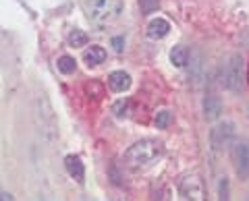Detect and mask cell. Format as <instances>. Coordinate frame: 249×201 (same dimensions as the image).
<instances>
[{"label": "cell", "instance_id": "cell-15", "mask_svg": "<svg viewBox=\"0 0 249 201\" xmlns=\"http://www.w3.org/2000/svg\"><path fill=\"white\" fill-rule=\"evenodd\" d=\"M170 112L168 110H162V112H158L156 114V120H154V125H156V129H166L168 125H170Z\"/></svg>", "mask_w": 249, "mask_h": 201}, {"label": "cell", "instance_id": "cell-8", "mask_svg": "<svg viewBox=\"0 0 249 201\" xmlns=\"http://www.w3.org/2000/svg\"><path fill=\"white\" fill-rule=\"evenodd\" d=\"M235 162H237V172L241 176L249 179V143H241L235 150Z\"/></svg>", "mask_w": 249, "mask_h": 201}, {"label": "cell", "instance_id": "cell-11", "mask_svg": "<svg viewBox=\"0 0 249 201\" xmlns=\"http://www.w3.org/2000/svg\"><path fill=\"white\" fill-rule=\"evenodd\" d=\"M83 60H85V63H88L89 67H98V65H102L104 60H106V50L102 48V46H91V48L85 50Z\"/></svg>", "mask_w": 249, "mask_h": 201}, {"label": "cell", "instance_id": "cell-5", "mask_svg": "<svg viewBox=\"0 0 249 201\" xmlns=\"http://www.w3.org/2000/svg\"><path fill=\"white\" fill-rule=\"evenodd\" d=\"M178 193H181L183 199H206V189H204V183L197 174H187L178 183Z\"/></svg>", "mask_w": 249, "mask_h": 201}, {"label": "cell", "instance_id": "cell-9", "mask_svg": "<svg viewBox=\"0 0 249 201\" xmlns=\"http://www.w3.org/2000/svg\"><path fill=\"white\" fill-rule=\"evenodd\" d=\"M170 32V23L166 19H152L150 25H147V37L150 40H162V37H166Z\"/></svg>", "mask_w": 249, "mask_h": 201}, {"label": "cell", "instance_id": "cell-3", "mask_svg": "<svg viewBox=\"0 0 249 201\" xmlns=\"http://www.w3.org/2000/svg\"><path fill=\"white\" fill-rule=\"evenodd\" d=\"M222 85L229 91H241L245 87V67L241 54H231L222 68Z\"/></svg>", "mask_w": 249, "mask_h": 201}, {"label": "cell", "instance_id": "cell-12", "mask_svg": "<svg viewBox=\"0 0 249 201\" xmlns=\"http://www.w3.org/2000/svg\"><path fill=\"white\" fill-rule=\"evenodd\" d=\"M170 63L178 68L187 67V63H189V50H187L185 46H175V48L170 50Z\"/></svg>", "mask_w": 249, "mask_h": 201}, {"label": "cell", "instance_id": "cell-7", "mask_svg": "<svg viewBox=\"0 0 249 201\" xmlns=\"http://www.w3.org/2000/svg\"><path fill=\"white\" fill-rule=\"evenodd\" d=\"M108 87L116 91V94H123V91H127L131 87V77L124 71H114L108 75Z\"/></svg>", "mask_w": 249, "mask_h": 201}, {"label": "cell", "instance_id": "cell-4", "mask_svg": "<svg viewBox=\"0 0 249 201\" xmlns=\"http://www.w3.org/2000/svg\"><path fill=\"white\" fill-rule=\"evenodd\" d=\"M235 139V125L232 122H220L210 131V145L214 151H220L224 148H229Z\"/></svg>", "mask_w": 249, "mask_h": 201}, {"label": "cell", "instance_id": "cell-13", "mask_svg": "<svg viewBox=\"0 0 249 201\" xmlns=\"http://www.w3.org/2000/svg\"><path fill=\"white\" fill-rule=\"evenodd\" d=\"M56 67H58V71H60L62 75H73L75 68H77V60H75L73 56H60L58 63H56Z\"/></svg>", "mask_w": 249, "mask_h": 201}, {"label": "cell", "instance_id": "cell-16", "mask_svg": "<svg viewBox=\"0 0 249 201\" xmlns=\"http://www.w3.org/2000/svg\"><path fill=\"white\" fill-rule=\"evenodd\" d=\"M112 112L119 118H124V117H127V112H129V102H127V100H121V102H116L114 108H112Z\"/></svg>", "mask_w": 249, "mask_h": 201}, {"label": "cell", "instance_id": "cell-14", "mask_svg": "<svg viewBox=\"0 0 249 201\" xmlns=\"http://www.w3.org/2000/svg\"><path fill=\"white\" fill-rule=\"evenodd\" d=\"M89 37L85 32H81V29H75V32H71V35H69V44L73 46V48H83V46H88Z\"/></svg>", "mask_w": 249, "mask_h": 201}, {"label": "cell", "instance_id": "cell-10", "mask_svg": "<svg viewBox=\"0 0 249 201\" xmlns=\"http://www.w3.org/2000/svg\"><path fill=\"white\" fill-rule=\"evenodd\" d=\"M222 114V102L220 98H216L214 94H208L204 100V117L206 120H216Z\"/></svg>", "mask_w": 249, "mask_h": 201}, {"label": "cell", "instance_id": "cell-1", "mask_svg": "<svg viewBox=\"0 0 249 201\" xmlns=\"http://www.w3.org/2000/svg\"><path fill=\"white\" fill-rule=\"evenodd\" d=\"M162 151H164V148H162L160 141H156V139H142V141L133 143L124 151V166L129 170H142L145 166L154 164L162 156Z\"/></svg>", "mask_w": 249, "mask_h": 201}, {"label": "cell", "instance_id": "cell-17", "mask_svg": "<svg viewBox=\"0 0 249 201\" xmlns=\"http://www.w3.org/2000/svg\"><path fill=\"white\" fill-rule=\"evenodd\" d=\"M139 6H142L143 15H150L158 9V0H139Z\"/></svg>", "mask_w": 249, "mask_h": 201}, {"label": "cell", "instance_id": "cell-18", "mask_svg": "<svg viewBox=\"0 0 249 201\" xmlns=\"http://www.w3.org/2000/svg\"><path fill=\"white\" fill-rule=\"evenodd\" d=\"M112 46H114V50H116V52H123L124 40H123V37H114V40H112Z\"/></svg>", "mask_w": 249, "mask_h": 201}, {"label": "cell", "instance_id": "cell-6", "mask_svg": "<svg viewBox=\"0 0 249 201\" xmlns=\"http://www.w3.org/2000/svg\"><path fill=\"white\" fill-rule=\"evenodd\" d=\"M65 168H67V172L71 179H75L77 183H83L85 181V166H83V162L79 156H67L65 158Z\"/></svg>", "mask_w": 249, "mask_h": 201}, {"label": "cell", "instance_id": "cell-19", "mask_svg": "<svg viewBox=\"0 0 249 201\" xmlns=\"http://www.w3.org/2000/svg\"><path fill=\"white\" fill-rule=\"evenodd\" d=\"M220 199H229L227 197V179H222V183H220Z\"/></svg>", "mask_w": 249, "mask_h": 201}, {"label": "cell", "instance_id": "cell-2", "mask_svg": "<svg viewBox=\"0 0 249 201\" xmlns=\"http://www.w3.org/2000/svg\"><path fill=\"white\" fill-rule=\"evenodd\" d=\"M85 13L96 23H110L123 13L121 0H85Z\"/></svg>", "mask_w": 249, "mask_h": 201}]
</instances>
